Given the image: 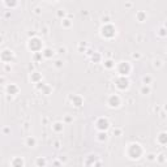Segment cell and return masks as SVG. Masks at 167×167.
<instances>
[{
	"label": "cell",
	"instance_id": "6da1fadb",
	"mask_svg": "<svg viewBox=\"0 0 167 167\" xmlns=\"http://www.w3.org/2000/svg\"><path fill=\"white\" fill-rule=\"evenodd\" d=\"M127 153H128V156L131 157L132 159H137V158L141 157L142 149H141V146L138 144H132V145H129Z\"/></svg>",
	"mask_w": 167,
	"mask_h": 167
},
{
	"label": "cell",
	"instance_id": "7a4b0ae2",
	"mask_svg": "<svg viewBox=\"0 0 167 167\" xmlns=\"http://www.w3.org/2000/svg\"><path fill=\"white\" fill-rule=\"evenodd\" d=\"M110 30H114V28L112 26H103L102 28V34L104 35V37H108V38H110V37H114L115 35V32H110Z\"/></svg>",
	"mask_w": 167,
	"mask_h": 167
},
{
	"label": "cell",
	"instance_id": "3957f363",
	"mask_svg": "<svg viewBox=\"0 0 167 167\" xmlns=\"http://www.w3.org/2000/svg\"><path fill=\"white\" fill-rule=\"evenodd\" d=\"M119 103H120L119 97H116V95H111V97H110L108 104H110L111 107H117V106H119Z\"/></svg>",
	"mask_w": 167,
	"mask_h": 167
},
{
	"label": "cell",
	"instance_id": "277c9868",
	"mask_svg": "<svg viewBox=\"0 0 167 167\" xmlns=\"http://www.w3.org/2000/svg\"><path fill=\"white\" fill-rule=\"evenodd\" d=\"M131 71V67L125 63H121L120 67H119V73L120 75H128V72Z\"/></svg>",
	"mask_w": 167,
	"mask_h": 167
},
{
	"label": "cell",
	"instance_id": "5b68a950",
	"mask_svg": "<svg viewBox=\"0 0 167 167\" xmlns=\"http://www.w3.org/2000/svg\"><path fill=\"white\" fill-rule=\"evenodd\" d=\"M97 125H98L99 129H107L108 128V121L106 119H99L98 123H97Z\"/></svg>",
	"mask_w": 167,
	"mask_h": 167
},
{
	"label": "cell",
	"instance_id": "8992f818",
	"mask_svg": "<svg viewBox=\"0 0 167 167\" xmlns=\"http://www.w3.org/2000/svg\"><path fill=\"white\" fill-rule=\"evenodd\" d=\"M30 42H33V43H34V46L30 47L33 51H38L39 48H41V46H42V45H41V42H39V39H37V38H35V39H33V41H30Z\"/></svg>",
	"mask_w": 167,
	"mask_h": 167
},
{
	"label": "cell",
	"instance_id": "52a82bcc",
	"mask_svg": "<svg viewBox=\"0 0 167 167\" xmlns=\"http://www.w3.org/2000/svg\"><path fill=\"white\" fill-rule=\"evenodd\" d=\"M128 86V81L125 78H121L120 80V84H117V88H120V89H125Z\"/></svg>",
	"mask_w": 167,
	"mask_h": 167
},
{
	"label": "cell",
	"instance_id": "ba28073f",
	"mask_svg": "<svg viewBox=\"0 0 167 167\" xmlns=\"http://www.w3.org/2000/svg\"><path fill=\"white\" fill-rule=\"evenodd\" d=\"M22 165H24V162H22V159H20V158H17V159L13 160V166L15 167H22Z\"/></svg>",
	"mask_w": 167,
	"mask_h": 167
}]
</instances>
